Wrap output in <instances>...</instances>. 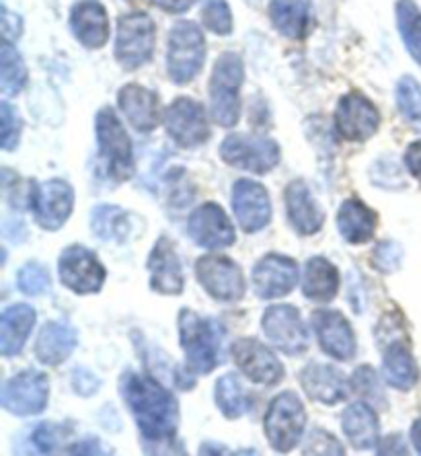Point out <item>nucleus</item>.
<instances>
[{
  "label": "nucleus",
  "mask_w": 421,
  "mask_h": 456,
  "mask_svg": "<svg viewBox=\"0 0 421 456\" xmlns=\"http://www.w3.org/2000/svg\"><path fill=\"white\" fill-rule=\"evenodd\" d=\"M119 391L136 419L146 444H171L179 430V403L158 380L146 374L124 372Z\"/></svg>",
  "instance_id": "f257e3e1"
},
{
  "label": "nucleus",
  "mask_w": 421,
  "mask_h": 456,
  "mask_svg": "<svg viewBox=\"0 0 421 456\" xmlns=\"http://www.w3.org/2000/svg\"><path fill=\"white\" fill-rule=\"evenodd\" d=\"M179 344H182L187 368L191 374H210L220 362V346H223V327L218 321L206 319L191 308L179 313Z\"/></svg>",
  "instance_id": "f03ea898"
},
{
  "label": "nucleus",
  "mask_w": 421,
  "mask_h": 456,
  "mask_svg": "<svg viewBox=\"0 0 421 456\" xmlns=\"http://www.w3.org/2000/svg\"><path fill=\"white\" fill-rule=\"evenodd\" d=\"M243 58L235 52H224L214 64L210 77V110L212 119L218 126H237L240 118V86H243Z\"/></svg>",
  "instance_id": "7ed1b4c3"
},
{
  "label": "nucleus",
  "mask_w": 421,
  "mask_h": 456,
  "mask_svg": "<svg viewBox=\"0 0 421 456\" xmlns=\"http://www.w3.org/2000/svg\"><path fill=\"white\" fill-rule=\"evenodd\" d=\"M206 62L204 33L193 21H177L166 44V72L177 85H187L199 75Z\"/></svg>",
  "instance_id": "20e7f679"
},
{
  "label": "nucleus",
  "mask_w": 421,
  "mask_h": 456,
  "mask_svg": "<svg viewBox=\"0 0 421 456\" xmlns=\"http://www.w3.org/2000/svg\"><path fill=\"white\" fill-rule=\"evenodd\" d=\"M95 132L99 151H101L109 177L117 183L132 179L134 169H136V165H134V144L111 107H103L97 113Z\"/></svg>",
  "instance_id": "39448f33"
},
{
  "label": "nucleus",
  "mask_w": 421,
  "mask_h": 456,
  "mask_svg": "<svg viewBox=\"0 0 421 456\" xmlns=\"http://www.w3.org/2000/svg\"><path fill=\"white\" fill-rule=\"evenodd\" d=\"M306 428V409L296 393L284 391L267 407L263 430L276 452H290L303 438Z\"/></svg>",
  "instance_id": "423d86ee"
},
{
  "label": "nucleus",
  "mask_w": 421,
  "mask_h": 456,
  "mask_svg": "<svg viewBox=\"0 0 421 456\" xmlns=\"http://www.w3.org/2000/svg\"><path fill=\"white\" fill-rule=\"evenodd\" d=\"M157 42V27L142 11L128 12L119 19L116 36V60L125 70H136L152 58Z\"/></svg>",
  "instance_id": "0eeeda50"
},
{
  "label": "nucleus",
  "mask_w": 421,
  "mask_h": 456,
  "mask_svg": "<svg viewBox=\"0 0 421 456\" xmlns=\"http://www.w3.org/2000/svg\"><path fill=\"white\" fill-rule=\"evenodd\" d=\"M220 159L239 171L265 175L279 163V144L267 136L231 134L220 144Z\"/></svg>",
  "instance_id": "6e6552de"
},
{
  "label": "nucleus",
  "mask_w": 421,
  "mask_h": 456,
  "mask_svg": "<svg viewBox=\"0 0 421 456\" xmlns=\"http://www.w3.org/2000/svg\"><path fill=\"white\" fill-rule=\"evenodd\" d=\"M196 278L218 303H239L247 292L240 265L226 255H204L196 261Z\"/></svg>",
  "instance_id": "1a4fd4ad"
},
{
  "label": "nucleus",
  "mask_w": 421,
  "mask_h": 456,
  "mask_svg": "<svg viewBox=\"0 0 421 456\" xmlns=\"http://www.w3.org/2000/svg\"><path fill=\"white\" fill-rule=\"evenodd\" d=\"M29 208L36 223L44 231H58L66 224L75 208V190L64 179H50L45 183L31 185Z\"/></svg>",
  "instance_id": "9d476101"
},
{
  "label": "nucleus",
  "mask_w": 421,
  "mask_h": 456,
  "mask_svg": "<svg viewBox=\"0 0 421 456\" xmlns=\"http://www.w3.org/2000/svg\"><path fill=\"white\" fill-rule=\"evenodd\" d=\"M50 380L39 370H23L3 385L0 403L6 411L19 418L37 415L48 407Z\"/></svg>",
  "instance_id": "9b49d317"
},
{
  "label": "nucleus",
  "mask_w": 421,
  "mask_h": 456,
  "mask_svg": "<svg viewBox=\"0 0 421 456\" xmlns=\"http://www.w3.org/2000/svg\"><path fill=\"white\" fill-rule=\"evenodd\" d=\"M58 272L62 284L75 294H97L105 284V267L95 253L83 245H70L60 255Z\"/></svg>",
  "instance_id": "f8f14e48"
},
{
  "label": "nucleus",
  "mask_w": 421,
  "mask_h": 456,
  "mask_svg": "<svg viewBox=\"0 0 421 456\" xmlns=\"http://www.w3.org/2000/svg\"><path fill=\"white\" fill-rule=\"evenodd\" d=\"M265 338L286 355H303L311 346L309 331L300 319V313L292 305H273L262 319Z\"/></svg>",
  "instance_id": "ddd939ff"
},
{
  "label": "nucleus",
  "mask_w": 421,
  "mask_h": 456,
  "mask_svg": "<svg viewBox=\"0 0 421 456\" xmlns=\"http://www.w3.org/2000/svg\"><path fill=\"white\" fill-rule=\"evenodd\" d=\"M166 134L182 146V149H196L208 142L210 124L206 118L202 103L190 97H177L165 110Z\"/></svg>",
  "instance_id": "4468645a"
},
{
  "label": "nucleus",
  "mask_w": 421,
  "mask_h": 456,
  "mask_svg": "<svg viewBox=\"0 0 421 456\" xmlns=\"http://www.w3.org/2000/svg\"><path fill=\"white\" fill-rule=\"evenodd\" d=\"M337 134L350 142H364L380 127V113L368 97L352 91L339 99L336 110Z\"/></svg>",
  "instance_id": "2eb2a0df"
},
{
  "label": "nucleus",
  "mask_w": 421,
  "mask_h": 456,
  "mask_svg": "<svg viewBox=\"0 0 421 456\" xmlns=\"http://www.w3.org/2000/svg\"><path fill=\"white\" fill-rule=\"evenodd\" d=\"M253 290L259 298H284L298 284V264L279 253H267L253 267Z\"/></svg>",
  "instance_id": "dca6fc26"
},
{
  "label": "nucleus",
  "mask_w": 421,
  "mask_h": 456,
  "mask_svg": "<svg viewBox=\"0 0 421 456\" xmlns=\"http://www.w3.org/2000/svg\"><path fill=\"white\" fill-rule=\"evenodd\" d=\"M232 360H235L239 370L255 385L273 387L284 379L282 362L259 339H237L232 344Z\"/></svg>",
  "instance_id": "f3484780"
},
{
  "label": "nucleus",
  "mask_w": 421,
  "mask_h": 456,
  "mask_svg": "<svg viewBox=\"0 0 421 456\" xmlns=\"http://www.w3.org/2000/svg\"><path fill=\"white\" fill-rule=\"evenodd\" d=\"M187 232L191 240L204 249H224V247L235 245L237 234L231 218L226 212L214 202H206L198 206L187 220Z\"/></svg>",
  "instance_id": "a211bd4d"
},
{
  "label": "nucleus",
  "mask_w": 421,
  "mask_h": 456,
  "mask_svg": "<svg viewBox=\"0 0 421 456\" xmlns=\"http://www.w3.org/2000/svg\"><path fill=\"white\" fill-rule=\"evenodd\" d=\"M312 331H315L320 347L325 354L339 362H350L358 352V341L352 325L337 311H317L311 317Z\"/></svg>",
  "instance_id": "6ab92c4d"
},
{
  "label": "nucleus",
  "mask_w": 421,
  "mask_h": 456,
  "mask_svg": "<svg viewBox=\"0 0 421 456\" xmlns=\"http://www.w3.org/2000/svg\"><path fill=\"white\" fill-rule=\"evenodd\" d=\"M232 210L245 232H259L270 224L271 202L267 190L251 179H240L232 187Z\"/></svg>",
  "instance_id": "aec40b11"
},
{
  "label": "nucleus",
  "mask_w": 421,
  "mask_h": 456,
  "mask_svg": "<svg viewBox=\"0 0 421 456\" xmlns=\"http://www.w3.org/2000/svg\"><path fill=\"white\" fill-rule=\"evenodd\" d=\"M150 272V288L163 297H177L183 292L185 278L183 265L177 255V247L169 237H160L152 247L146 261Z\"/></svg>",
  "instance_id": "412c9836"
},
{
  "label": "nucleus",
  "mask_w": 421,
  "mask_h": 456,
  "mask_svg": "<svg viewBox=\"0 0 421 456\" xmlns=\"http://www.w3.org/2000/svg\"><path fill=\"white\" fill-rule=\"evenodd\" d=\"M117 105L134 130L142 134L155 132L160 119L165 118L157 93L142 85L122 86V91L117 93Z\"/></svg>",
  "instance_id": "4be33fe9"
},
{
  "label": "nucleus",
  "mask_w": 421,
  "mask_h": 456,
  "mask_svg": "<svg viewBox=\"0 0 421 456\" xmlns=\"http://www.w3.org/2000/svg\"><path fill=\"white\" fill-rule=\"evenodd\" d=\"M286 200V214L288 223L300 237H311L317 234L325 224V212L320 210L317 200L312 198L309 187L304 181H292L284 191Z\"/></svg>",
  "instance_id": "5701e85b"
},
{
  "label": "nucleus",
  "mask_w": 421,
  "mask_h": 456,
  "mask_svg": "<svg viewBox=\"0 0 421 456\" xmlns=\"http://www.w3.org/2000/svg\"><path fill=\"white\" fill-rule=\"evenodd\" d=\"M70 29L85 48H103L109 39V19L105 6L97 0H80L70 11Z\"/></svg>",
  "instance_id": "b1692460"
},
{
  "label": "nucleus",
  "mask_w": 421,
  "mask_h": 456,
  "mask_svg": "<svg viewBox=\"0 0 421 456\" xmlns=\"http://www.w3.org/2000/svg\"><path fill=\"white\" fill-rule=\"evenodd\" d=\"M300 385L311 399L323 405H337L350 393V385L342 370L327 364H309L300 372Z\"/></svg>",
  "instance_id": "393cba45"
},
{
  "label": "nucleus",
  "mask_w": 421,
  "mask_h": 456,
  "mask_svg": "<svg viewBox=\"0 0 421 456\" xmlns=\"http://www.w3.org/2000/svg\"><path fill=\"white\" fill-rule=\"evenodd\" d=\"M270 19L278 33L288 39H306L315 27L312 0H271Z\"/></svg>",
  "instance_id": "a878e982"
},
{
  "label": "nucleus",
  "mask_w": 421,
  "mask_h": 456,
  "mask_svg": "<svg viewBox=\"0 0 421 456\" xmlns=\"http://www.w3.org/2000/svg\"><path fill=\"white\" fill-rule=\"evenodd\" d=\"M78 346V333L66 321H50L36 339V355L45 366H60L70 358Z\"/></svg>",
  "instance_id": "bb28decb"
},
{
  "label": "nucleus",
  "mask_w": 421,
  "mask_h": 456,
  "mask_svg": "<svg viewBox=\"0 0 421 456\" xmlns=\"http://www.w3.org/2000/svg\"><path fill=\"white\" fill-rule=\"evenodd\" d=\"M383 372L386 382L397 391H411L419 382V366L409 350V344L403 339H393L385 344L383 350Z\"/></svg>",
  "instance_id": "cd10ccee"
},
{
  "label": "nucleus",
  "mask_w": 421,
  "mask_h": 456,
  "mask_svg": "<svg viewBox=\"0 0 421 456\" xmlns=\"http://www.w3.org/2000/svg\"><path fill=\"white\" fill-rule=\"evenodd\" d=\"M342 428L356 451H372V448L378 446L380 424L376 411L366 401H360V403H353L345 409Z\"/></svg>",
  "instance_id": "c85d7f7f"
},
{
  "label": "nucleus",
  "mask_w": 421,
  "mask_h": 456,
  "mask_svg": "<svg viewBox=\"0 0 421 456\" xmlns=\"http://www.w3.org/2000/svg\"><path fill=\"white\" fill-rule=\"evenodd\" d=\"M36 327V311L29 305H12L0 317V352L6 358L17 355Z\"/></svg>",
  "instance_id": "c756f323"
},
{
  "label": "nucleus",
  "mask_w": 421,
  "mask_h": 456,
  "mask_svg": "<svg viewBox=\"0 0 421 456\" xmlns=\"http://www.w3.org/2000/svg\"><path fill=\"white\" fill-rule=\"evenodd\" d=\"M378 226V214L360 200H345L337 212V228L352 245H364L374 237Z\"/></svg>",
  "instance_id": "7c9ffc66"
},
{
  "label": "nucleus",
  "mask_w": 421,
  "mask_h": 456,
  "mask_svg": "<svg viewBox=\"0 0 421 456\" xmlns=\"http://www.w3.org/2000/svg\"><path fill=\"white\" fill-rule=\"evenodd\" d=\"M303 292L312 303H331L339 292V270L325 257L309 259L304 267Z\"/></svg>",
  "instance_id": "2f4dec72"
},
{
  "label": "nucleus",
  "mask_w": 421,
  "mask_h": 456,
  "mask_svg": "<svg viewBox=\"0 0 421 456\" xmlns=\"http://www.w3.org/2000/svg\"><path fill=\"white\" fill-rule=\"evenodd\" d=\"M91 228L99 239L125 243L132 237V216L122 208L101 204L91 212Z\"/></svg>",
  "instance_id": "473e14b6"
},
{
  "label": "nucleus",
  "mask_w": 421,
  "mask_h": 456,
  "mask_svg": "<svg viewBox=\"0 0 421 456\" xmlns=\"http://www.w3.org/2000/svg\"><path fill=\"white\" fill-rule=\"evenodd\" d=\"M214 399H216V405L226 419H239L251 405L249 393L245 391L239 377L232 372L218 379L216 388H214Z\"/></svg>",
  "instance_id": "72a5a7b5"
},
{
  "label": "nucleus",
  "mask_w": 421,
  "mask_h": 456,
  "mask_svg": "<svg viewBox=\"0 0 421 456\" xmlns=\"http://www.w3.org/2000/svg\"><path fill=\"white\" fill-rule=\"evenodd\" d=\"M395 12L401 39L409 56L421 66V9L416 0H399Z\"/></svg>",
  "instance_id": "f704fd0d"
},
{
  "label": "nucleus",
  "mask_w": 421,
  "mask_h": 456,
  "mask_svg": "<svg viewBox=\"0 0 421 456\" xmlns=\"http://www.w3.org/2000/svg\"><path fill=\"white\" fill-rule=\"evenodd\" d=\"M27 85V69L15 45L4 39L0 48V86L4 95H19Z\"/></svg>",
  "instance_id": "c9c22d12"
},
{
  "label": "nucleus",
  "mask_w": 421,
  "mask_h": 456,
  "mask_svg": "<svg viewBox=\"0 0 421 456\" xmlns=\"http://www.w3.org/2000/svg\"><path fill=\"white\" fill-rule=\"evenodd\" d=\"M401 116L413 130L421 132V85L413 77H403L395 89Z\"/></svg>",
  "instance_id": "e433bc0d"
},
{
  "label": "nucleus",
  "mask_w": 421,
  "mask_h": 456,
  "mask_svg": "<svg viewBox=\"0 0 421 456\" xmlns=\"http://www.w3.org/2000/svg\"><path fill=\"white\" fill-rule=\"evenodd\" d=\"M352 388L356 391L358 397H362L366 401V403L380 407V409L386 407L385 388H383V385H380L378 374L372 366L364 364V366H360L356 372H353Z\"/></svg>",
  "instance_id": "4c0bfd02"
},
{
  "label": "nucleus",
  "mask_w": 421,
  "mask_h": 456,
  "mask_svg": "<svg viewBox=\"0 0 421 456\" xmlns=\"http://www.w3.org/2000/svg\"><path fill=\"white\" fill-rule=\"evenodd\" d=\"M52 284L50 272L42 264H27L19 270L17 286L27 297H39L48 290Z\"/></svg>",
  "instance_id": "58836bf2"
},
{
  "label": "nucleus",
  "mask_w": 421,
  "mask_h": 456,
  "mask_svg": "<svg viewBox=\"0 0 421 456\" xmlns=\"http://www.w3.org/2000/svg\"><path fill=\"white\" fill-rule=\"evenodd\" d=\"M202 23L212 33L218 36H229L232 31V12L226 0H206L202 9Z\"/></svg>",
  "instance_id": "ea45409f"
},
{
  "label": "nucleus",
  "mask_w": 421,
  "mask_h": 456,
  "mask_svg": "<svg viewBox=\"0 0 421 456\" xmlns=\"http://www.w3.org/2000/svg\"><path fill=\"white\" fill-rule=\"evenodd\" d=\"M0 126H3V136H0L3 149H17L19 138H21V119H19V113L6 102L0 103Z\"/></svg>",
  "instance_id": "a19ab883"
},
{
  "label": "nucleus",
  "mask_w": 421,
  "mask_h": 456,
  "mask_svg": "<svg viewBox=\"0 0 421 456\" xmlns=\"http://www.w3.org/2000/svg\"><path fill=\"white\" fill-rule=\"evenodd\" d=\"M372 261L376 265V270L383 273H393L401 267V261H403V249L395 240H383L374 247Z\"/></svg>",
  "instance_id": "79ce46f5"
},
{
  "label": "nucleus",
  "mask_w": 421,
  "mask_h": 456,
  "mask_svg": "<svg viewBox=\"0 0 421 456\" xmlns=\"http://www.w3.org/2000/svg\"><path fill=\"white\" fill-rule=\"evenodd\" d=\"M304 454H344V446L325 430H312L304 446Z\"/></svg>",
  "instance_id": "37998d69"
},
{
  "label": "nucleus",
  "mask_w": 421,
  "mask_h": 456,
  "mask_svg": "<svg viewBox=\"0 0 421 456\" xmlns=\"http://www.w3.org/2000/svg\"><path fill=\"white\" fill-rule=\"evenodd\" d=\"M60 428L56 424H42L36 428V432H33L31 440L33 444H36V448L42 454H50L56 451V448L60 446Z\"/></svg>",
  "instance_id": "c03bdc74"
},
{
  "label": "nucleus",
  "mask_w": 421,
  "mask_h": 456,
  "mask_svg": "<svg viewBox=\"0 0 421 456\" xmlns=\"http://www.w3.org/2000/svg\"><path fill=\"white\" fill-rule=\"evenodd\" d=\"M72 387L83 397H91V395H95L101 388V380L91 370H86V368H77L75 374H72Z\"/></svg>",
  "instance_id": "a18cd8bd"
},
{
  "label": "nucleus",
  "mask_w": 421,
  "mask_h": 456,
  "mask_svg": "<svg viewBox=\"0 0 421 456\" xmlns=\"http://www.w3.org/2000/svg\"><path fill=\"white\" fill-rule=\"evenodd\" d=\"M405 167L421 183V140H416L405 151Z\"/></svg>",
  "instance_id": "49530a36"
},
{
  "label": "nucleus",
  "mask_w": 421,
  "mask_h": 456,
  "mask_svg": "<svg viewBox=\"0 0 421 456\" xmlns=\"http://www.w3.org/2000/svg\"><path fill=\"white\" fill-rule=\"evenodd\" d=\"M193 3H196V0H152V4H157L158 9L171 12V15H182V12L190 11Z\"/></svg>",
  "instance_id": "de8ad7c7"
},
{
  "label": "nucleus",
  "mask_w": 421,
  "mask_h": 456,
  "mask_svg": "<svg viewBox=\"0 0 421 456\" xmlns=\"http://www.w3.org/2000/svg\"><path fill=\"white\" fill-rule=\"evenodd\" d=\"M69 452H72V454H99L103 451H101V442L95 440V438H89V440L80 442V444L72 446Z\"/></svg>",
  "instance_id": "09e8293b"
},
{
  "label": "nucleus",
  "mask_w": 421,
  "mask_h": 456,
  "mask_svg": "<svg viewBox=\"0 0 421 456\" xmlns=\"http://www.w3.org/2000/svg\"><path fill=\"white\" fill-rule=\"evenodd\" d=\"M411 444L417 451V454H421V418L413 421L411 426Z\"/></svg>",
  "instance_id": "8fccbe9b"
}]
</instances>
